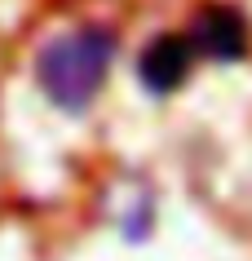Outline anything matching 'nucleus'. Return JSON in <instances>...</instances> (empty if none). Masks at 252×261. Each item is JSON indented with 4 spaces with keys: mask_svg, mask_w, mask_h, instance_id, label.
<instances>
[{
    "mask_svg": "<svg viewBox=\"0 0 252 261\" xmlns=\"http://www.w3.org/2000/svg\"><path fill=\"white\" fill-rule=\"evenodd\" d=\"M115 54H120V31L106 22H80L49 36L31 58V80L67 115H84L111 80Z\"/></svg>",
    "mask_w": 252,
    "mask_h": 261,
    "instance_id": "obj_1",
    "label": "nucleus"
},
{
    "mask_svg": "<svg viewBox=\"0 0 252 261\" xmlns=\"http://www.w3.org/2000/svg\"><path fill=\"white\" fill-rule=\"evenodd\" d=\"M199 62V49L190 44L186 31H159L137 49V84L155 97L177 93Z\"/></svg>",
    "mask_w": 252,
    "mask_h": 261,
    "instance_id": "obj_2",
    "label": "nucleus"
},
{
    "mask_svg": "<svg viewBox=\"0 0 252 261\" xmlns=\"http://www.w3.org/2000/svg\"><path fill=\"white\" fill-rule=\"evenodd\" d=\"M186 36L199 49V58H212V62H243L252 54V27L235 5H204Z\"/></svg>",
    "mask_w": 252,
    "mask_h": 261,
    "instance_id": "obj_3",
    "label": "nucleus"
}]
</instances>
